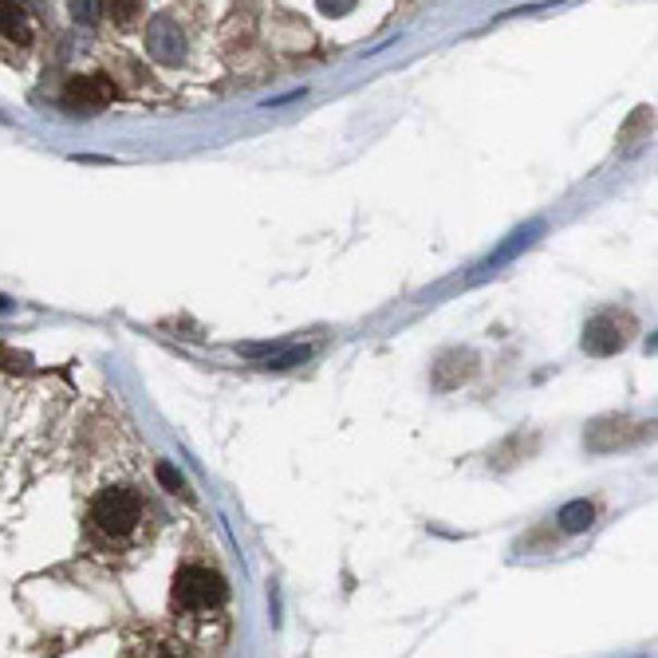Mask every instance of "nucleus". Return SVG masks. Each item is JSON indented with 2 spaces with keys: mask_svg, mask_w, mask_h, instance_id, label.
<instances>
[{
  "mask_svg": "<svg viewBox=\"0 0 658 658\" xmlns=\"http://www.w3.org/2000/svg\"><path fill=\"white\" fill-rule=\"evenodd\" d=\"M158 482L170 489V493H182V497H190V489H185V482H182V474H178L174 465H158Z\"/></svg>",
  "mask_w": 658,
  "mask_h": 658,
  "instance_id": "10",
  "label": "nucleus"
},
{
  "mask_svg": "<svg viewBox=\"0 0 658 658\" xmlns=\"http://www.w3.org/2000/svg\"><path fill=\"white\" fill-rule=\"evenodd\" d=\"M68 9L80 24H99L103 16V0H68Z\"/></svg>",
  "mask_w": 658,
  "mask_h": 658,
  "instance_id": "9",
  "label": "nucleus"
},
{
  "mask_svg": "<svg viewBox=\"0 0 658 658\" xmlns=\"http://www.w3.org/2000/svg\"><path fill=\"white\" fill-rule=\"evenodd\" d=\"M226 596H229V587L217 572H209V568L202 564H185L178 568L170 604H174V611H214V607L226 604Z\"/></svg>",
  "mask_w": 658,
  "mask_h": 658,
  "instance_id": "2",
  "label": "nucleus"
},
{
  "mask_svg": "<svg viewBox=\"0 0 658 658\" xmlns=\"http://www.w3.org/2000/svg\"><path fill=\"white\" fill-rule=\"evenodd\" d=\"M355 0H319V9L324 12H331V16H340V12H348Z\"/></svg>",
  "mask_w": 658,
  "mask_h": 658,
  "instance_id": "13",
  "label": "nucleus"
},
{
  "mask_svg": "<svg viewBox=\"0 0 658 658\" xmlns=\"http://www.w3.org/2000/svg\"><path fill=\"white\" fill-rule=\"evenodd\" d=\"M592 516H596V509H592L587 501H576L560 513V521H564V533H584V528L592 525Z\"/></svg>",
  "mask_w": 658,
  "mask_h": 658,
  "instance_id": "7",
  "label": "nucleus"
},
{
  "mask_svg": "<svg viewBox=\"0 0 658 658\" xmlns=\"http://www.w3.org/2000/svg\"><path fill=\"white\" fill-rule=\"evenodd\" d=\"M143 658H178V655H174V647H166V643H155V647L146 650Z\"/></svg>",
  "mask_w": 658,
  "mask_h": 658,
  "instance_id": "14",
  "label": "nucleus"
},
{
  "mask_svg": "<svg viewBox=\"0 0 658 658\" xmlns=\"http://www.w3.org/2000/svg\"><path fill=\"white\" fill-rule=\"evenodd\" d=\"M146 48H150V56L162 63H178L182 60V32H178V24L170 21V16H158V21H150V28H146Z\"/></svg>",
  "mask_w": 658,
  "mask_h": 658,
  "instance_id": "5",
  "label": "nucleus"
},
{
  "mask_svg": "<svg viewBox=\"0 0 658 658\" xmlns=\"http://www.w3.org/2000/svg\"><path fill=\"white\" fill-rule=\"evenodd\" d=\"M143 521V497L126 489V485H114L92 501V525L95 533H103L107 540H123L138 528Z\"/></svg>",
  "mask_w": 658,
  "mask_h": 658,
  "instance_id": "1",
  "label": "nucleus"
},
{
  "mask_svg": "<svg viewBox=\"0 0 658 658\" xmlns=\"http://www.w3.org/2000/svg\"><path fill=\"white\" fill-rule=\"evenodd\" d=\"M0 32L21 44L28 40V12H24L16 0H0Z\"/></svg>",
  "mask_w": 658,
  "mask_h": 658,
  "instance_id": "6",
  "label": "nucleus"
},
{
  "mask_svg": "<svg viewBox=\"0 0 658 658\" xmlns=\"http://www.w3.org/2000/svg\"><path fill=\"white\" fill-rule=\"evenodd\" d=\"M107 12H111V21L119 28H126V24H134L143 16V0H107Z\"/></svg>",
  "mask_w": 658,
  "mask_h": 658,
  "instance_id": "8",
  "label": "nucleus"
},
{
  "mask_svg": "<svg viewBox=\"0 0 658 658\" xmlns=\"http://www.w3.org/2000/svg\"><path fill=\"white\" fill-rule=\"evenodd\" d=\"M300 360H308V348L289 351V355H280V360H272V363H268V367H292V363H300Z\"/></svg>",
  "mask_w": 658,
  "mask_h": 658,
  "instance_id": "12",
  "label": "nucleus"
},
{
  "mask_svg": "<svg viewBox=\"0 0 658 658\" xmlns=\"http://www.w3.org/2000/svg\"><path fill=\"white\" fill-rule=\"evenodd\" d=\"M114 99V83L107 75H75L63 92V103L75 111H99Z\"/></svg>",
  "mask_w": 658,
  "mask_h": 658,
  "instance_id": "4",
  "label": "nucleus"
},
{
  "mask_svg": "<svg viewBox=\"0 0 658 658\" xmlns=\"http://www.w3.org/2000/svg\"><path fill=\"white\" fill-rule=\"evenodd\" d=\"M0 360H4V367L9 370H28V355H16V351H0Z\"/></svg>",
  "mask_w": 658,
  "mask_h": 658,
  "instance_id": "11",
  "label": "nucleus"
},
{
  "mask_svg": "<svg viewBox=\"0 0 658 658\" xmlns=\"http://www.w3.org/2000/svg\"><path fill=\"white\" fill-rule=\"evenodd\" d=\"M631 319L619 316V312H599V316L587 319L584 328V351L587 355H616L623 343H627V328Z\"/></svg>",
  "mask_w": 658,
  "mask_h": 658,
  "instance_id": "3",
  "label": "nucleus"
}]
</instances>
